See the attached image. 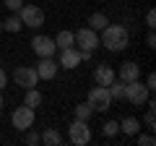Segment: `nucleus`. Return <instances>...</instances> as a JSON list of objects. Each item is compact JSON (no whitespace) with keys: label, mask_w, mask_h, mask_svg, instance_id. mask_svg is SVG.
I'll return each instance as SVG.
<instances>
[{"label":"nucleus","mask_w":156,"mask_h":146,"mask_svg":"<svg viewBox=\"0 0 156 146\" xmlns=\"http://www.w3.org/2000/svg\"><path fill=\"white\" fill-rule=\"evenodd\" d=\"M99 42H101V45H104L109 52H120V50H128L130 34H128V29L120 26V24H107V26L101 29Z\"/></svg>","instance_id":"1"},{"label":"nucleus","mask_w":156,"mask_h":146,"mask_svg":"<svg viewBox=\"0 0 156 146\" xmlns=\"http://www.w3.org/2000/svg\"><path fill=\"white\" fill-rule=\"evenodd\" d=\"M148 97H151V89H148L146 84H140V78L128 81V84H125V94H122V99H128L133 107L146 104V102H148Z\"/></svg>","instance_id":"2"},{"label":"nucleus","mask_w":156,"mask_h":146,"mask_svg":"<svg viewBox=\"0 0 156 146\" xmlns=\"http://www.w3.org/2000/svg\"><path fill=\"white\" fill-rule=\"evenodd\" d=\"M86 102L91 104V110H94V112H107V110H109V104H112L109 89H107V86H99V84H96L94 89L89 91Z\"/></svg>","instance_id":"3"},{"label":"nucleus","mask_w":156,"mask_h":146,"mask_svg":"<svg viewBox=\"0 0 156 146\" xmlns=\"http://www.w3.org/2000/svg\"><path fill=\"white\" fill-rule=\"evenodd\" d=\"M68 136H70V144H76V146H86V144H91V128H89V120H73L70 128H68Z\"/></svg>","instance_id":"4"},{"label":"nucleus","mask_w":156,"mask_h":146,"mask_svg":"<svg viewBox=\"0 0 156 146\" xmlns=\"http://www.w3.org/2000/svg\"><path fill=\"white\" fill-rule=\"evenodd\" d=\"M18 18H21L23 26H31V29L44 26V11L37 8V5H26V3H23L21 11H18Z\"/></svg>","instance_id":"5"},{"label":"nucleus","mask_w":156,"mask_h":146,"mask_svg":"<svg viewBox=\"0 0 156 146\" xmlns=\"http://www.w3.org/2000/svg\"><path fill=\"white\" fill-rule=\"evenodd\" d=\"M29 45H31V50L37 52V57H55V52H57L55 39H52V37H47V34H37Z\"/></svg>","instance_id":"6"},{"label":"nucleus","mask_w":156,"mask_h":146,"mask_svg":"<svg viewBox=\"0 0 156 146\" xmlns=\"http://www.w3.org/2000/svg\"><path fill=\"white\" fill-rule=\"evenodd\" d=\"M73 39H76L78 50H91V52H94L96 47H99V31L83 26V29H78V31L73 34Z\"/></svg>","instance_id":"7"},{"label":"nucleus","mask_w":156,"mask_h":146,"mask_svg":"<svg viewBox=\"0 0 156 146\" xmlns=\"http://www.w3.org/2000/svg\"><path fill=\"white\" fill-rule=\"evenodd\" d=\"M13 78H16V86H21V89H37V84H39L37 68H29V65L16 68L13 71Z\"/></svg>","instance_id":"8"},{"label":"nucleus","mask_w":156,"mask_h":146,"mask_svg":"<svg viewBox=\"0 0 156 146\" xmlns=\"http://www.w3.org/2000/svg\"><path fill=\"white\" fill-rule=\"evenodd\" d=\"M11 123H13V128L21 130V133H23V130H29L34 125V110H31V107H26V104L16 107L13 115H11Z\"/></svg>","instance_id":"9"},{"label":"nucleus","mask_w":156,"mask_h":146,"mask_svg":"<svg viewBox=\"0 0 156 146\" xmlns=\"http://www.w3.org/2000/svg\"><path fill=\"white\" fill-rule=\"evenodd\" d=\"M55 73H57V63L52 60V57H39V63H37V76H39V81L55 78Z\"/></svg>","instance_id":"10"},{"label":"nucleus","mask_w":156,"mask_h":146,"mask_svg":"<svg viewBox=\"0 0 156 146\" xmlns=\"http://www.w3.org/2000/svg\"><path fill=\"white\" fill-rule=\"evenodd\" d=\"M115 76L122 81V84L135 81V78H140V65H138V63H133V60H128V63H122V65H120V73H115Z\"/></svg>","instance_id":"11"},{"label":"nucleus","mask_w":156,"mask_h":146,"mask_svg":"<svg viewBox=\"0 0 156 146\" xmlns=\"http://www.w3.org/2000/svg\"><path fill=\"white\" fill-rule=\"evenodd\" d=\"M60 65L68 68V71H70V68H76V65H81V50H76V45L60 50Z\"/></svg>","instance_id":"12"},{"label":"nucleus","mask_w":156,"mask_h":146,"mask_svg":"<svg viewBox=\"0 0 156 146\" xmlns=\"http://www.w3.org/2000/svg\"><path fill=\"white\" fill-rule=\"evenodd\" d=\"M94 81H96L99 86H109L112 81H115V68L107 65V63H99L96 71H94Z\"/></svg>","instance_id":"13"},{"label":"nucleus","mask_w":156,"mask_h":146,"mask_svg":"<svg viewBox=\"0 0 156 146\" xmlns=\"http://www.w3.org/2000/svg\"><path fill=\"white\" fill-rule=\"evenodd\" d=\"M39 144H44V146H60L62 144V136L57 133L55 128H47L44 133L39 136Z\"/></svg>","instance_id":"14"},{"label":"nucleus","mask_w":156,"mask_h":146,"mask_svg":"<svg viewBox=\"0 0 156 146\" xmlns=\"http://www.w3.org/2000/svg\"><path fill=\"white\" fill-rule=\"evenodd\" d=\"M23 29V24H21V18H18V13H11V16L3 21V31H11V34H18Z\"/></svg>","instance_id":"15"},{"label":"nucleus","mask_w":156,"mask_h":146,"mask_svg":"<svg viewBox=\"0 0 156 146\" xmlns=\"http://www.w3.org/2000/svg\"><path fill=\"white\" fill-rule=\"evenodd\" d=\"M120 130H122L125 136H135L140 130V120L138 118H125L122 123H120Z\"/></svg>","instance_id":"16"},{"label":"nucleus","mask_w":156,"mask_h":146,"mask_svg":"<svg viewBox=\"0 0 156 146\" xmlns=\"http://www.w3.org/2000/svg\"><path fill=\"white\" fill-rule=\"evenodd\" d=\"M57 45V50H65V47H73L76 45V39H73V31H60L57 37H52Z\"/></svg>","instance_id":"17"},{"label":"nucleus","mask_w":156,"mask_h":146,"mask_svg":"<svg viewBox=\"0 0 156 146\" xmlns=\"http://www.w3.org/2000/svg\"><path fill=\"white\" fill-rule=\"evenodd\" d=\"M107 24H109V18H107L104 13H91L89 16V29H94V31H101Z\"/></svg>","instance_id":"18"},{"label":"nucleus","mask_w":156,"mask_h":146,"mask_svg":"<svg viewBox=\"0 0 156 146\" xmlns=\"http://www.w3.org/2000/svg\"><path fill=\"white\" fill-rule=\"evenodd\" d=\"M91 115H94V110H91L89 102H78L76 104V120H91Z\"/></svg>","instance_id":"19"},{"label":"nucleus","mask_w":156,"mask_h":146,"mask_svg":"<svg viewBox=\"0 0 156 146\" xmlns=\"http://www.w3.org/2000/svg\"><path fill=\"white\" fill-rule=\"evenodd\" d=\"M23 104H26V107H31V110H34V107H39V104H42V94H39L37 89H26Z\"/></svg>","instance_id":"20"},{"label":"nucleus","mask_w":156,"mask_h":146,"mask_svg":"<svg viewBox=\"0 0 156 146\" xmlns=\"http://www.w3.org/2000/svg\"><path fill=\"white\" fill-rule=\"evenodd\" d=\"M107 89H109V97H112V99H122V94H125V84L117 78V76H115V81H112Z\"/></svg>","instance_id":"21"},{"label":"nucleus","mask_w":156,"mask_h":146,"mask_svg":"<svg viewBox=\"0 0 156 146\" xmlns=\"http://www.w3.org/2000/svg\"><path fill=\"white\" fill-rule=\"evenodd\" d=\"M146 104H148V112H146V118H143V125H146L148 130H154V128H156V115H154V99L148 97V102H146Z\"/></svg>","instance_id":"22"},{"label":"nucleus","mask_w":156,"mask_h":146,"mask_svg":"<svg viewBox=\"0 0 156 146\" xmlns=\"http://www.w3.org/2000/svg\"><path fill=\"white\" fill-rule=\"evenodd\" d=\"M117 133H120V123H117V120H107L104 123V136L112 138V136H117Z\"/></svg>","instance_id":"23"},{"label":"nucleus","mask_w":156,"mask_h":146,"mask_svg":"<svg viewBox=\"0 0 156 146\" xmlns=\"http://www.w3.org/2000/svg\"><path fill=\"white\" fill-rule=\"evenodd\" d=\"M135 136H138V144H140V146H154V144H156V138H154L151 133H140V130H138Z\"/></svg>","instance_id":"24"},{"label":"nucleus","mask_w":156,"mask_h":146,"mask_svg":"<svg viewBox=\"0 0 156 146\" xmlns=\"http://www.w3.org/2000/svg\"><path fill=\"white\" fill-rule=\"evenodd\" d=\"M21 5H23V0H5V8L11 13H18V11H21Z\"/></svg>","instance_id":"25"},{"label":"nucleus","mask_w":156,"mask_h":146,"mask_svg":"<svg viewBox=\"0 0 156 146\" xmlns=\"http://www.w3.org/2000/svg\"><path fill=\"white\" fill-rule=\"evenodd\" d=\"M23 133H26V138H23V141H26L29 146H37L39 144V133H34V130H23Z\"/></svg>","instance_id":"26"},{"label":"nucleus","mask_w":156,"mask_h":146,"mask_svg":"<svg viewBox=\"0 0 156 146\" xmlns=\"http://www.w3.org/2000/svg\"><path fill=\"white\" fill-rule=\"evenodd\" d=\"M146 26H148V29L156 26V11H148V13H146Z\"/></svg>","instance_id":"27"},{"label":"nucleus","mask_w":156,"mask_h":146,"mask_svg":"<svg viewBox=\"0 0 156 146\" xmlns=\"http://www.w3.org/2000/svg\"><path fill=\"white\" fill-rule=\"evenodd\" d=\"M5 84H8V73L3 71V68H0V91L5 89Z\"/></svg>","instance_id":"28"},{"label":"nucleus","mask_w":156,"mask_h":146,"mask_svg":"<svg viewBox=\"0 0 156 146\" xmlns=\"http://www.w3.org/2000/svg\"><path fill=\"white\" fill-rule=\"evenodd\" d=\"M146 45L148 47H156V37H154V29L148 31V37H146Z\"/></svg>","instance_id":"29"},{"label":"nucleus","mask_w":156,"mask_h":146,"mask_svg":"<svg viewBox=\"0 0 156 146\" xmlns=\"http://www.w3.org/2000/svg\"><path fill=\"white\" fill-rule=\"evenodd\" d=\"M146 86L154 91V86H156V76H154V73H148V78H146Z\"/></svg>","instance_id":"30"},{"label":"nucleus","mask_w":156,"mask_h":146,"mask_svg":"<svg viewBox=\"0 0 156 146\" xmlns=\"http://www.w3.org/2000/svg\"><path fill=\"white\" fill-rule=\"evenodd\" d=\"M0 112H3V94H0Z\"/></svg>","instance_id":"31"},{"label":"nucleus","mask_w":156,"mask_h":146,"mask_svg":"<svg viewBox=\"0 0 156 146\" xmlns=\"http://www.w3.org/2000/svg\"><path fill=\"white\" fill-rule=\"evenodd\" d=\"M0 31H3V18H0Z\"/></svg>","instance_id":"32"}]
</instances>
